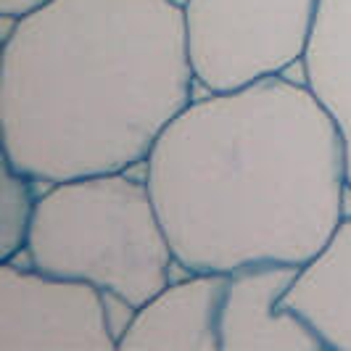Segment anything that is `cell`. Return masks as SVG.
I'll return each instance as SVG.
<instances>
[{
	"label": "cell",
	"mask_w": 351,
	"mask_h": 351,
	"mask_svg": "<svg viewBox=\"0 0 351 351\" xmlns=\"http://www.w3.org/2000/svg\"><path fill=\"white\" fill-rule=\"evenodd\" d=\"M296 264H254L228 272L222 301V351H322L312 325L285 306Z\"/></svg>",
	"instance_id": "6"
},
{
	"label": "cell",
	"mask_w": 351,
	"mask_h": 351,
	"mask_svg": "<svg viewBox=\"0 0 351 351\" xmlns=\"http://www.w3.org/2000/svg\"><path fill=\"white\" fill-rule=\"evenodd\" d=\"M282 301L312 325L325 349L351 351V214L322 251L301 264Z\"/></svg>",
	"instance_id": "8"
},
{
	"label": "cell",
	"mask_w": 351,
	"mask_h": 351,
	"mask_svg": "<svg viewBox=\"0 0 351 351\" xmlns=\"http://www.w3.org/2000/svg\"><path fill=\"white\" fill-rule=\"evenodd\" d=\"M3 19V158L51 185L143 167L193 101L180 0H48Z\"/></svg>",
	"instance_id": "2"
},
{
	"label": "cell",
	"mask_w": 351,
	"mask_h": 351,
	"mask_svg": "<svg viewBox=\"0 0 351 351\" xmlns=\"http://www.w3.org/2000/svg\"><path fill=\"white\" fill-rule=\"evenodd\" d=\"M185 272L306 264L346 217V148L330 111L285 74L191 101L143 164Z\"/></svg>",
	"instance_id": "1"
},
{
	"label": "cell",
	"mask_w": 351,
	"mask_h": 351,
	"mask_svg": "<svg viewBox=\"0 0 351 351\" xmlns=\"http://www.w3.org/2000/svg\"><path fill=\"white\" fill-rule=\"evenodd\" d=\"M135 169L45 185L21 259L90 282L130 309L154 299L175 280L180 264L145 172Z\"/></svg>",
	"instance_id": "3"
},
{
	"label": "cell",
	"mask_w": 351,
	"mask_h": 351,
	"mask_svg": "<svg viewBox=\"0 0 351 351\" xmlns=\"http://www.w3.org/2000/svg\"><path fill=\"white\" fill-rule=\"evenodd\" d=\"M301 66L304 82L341 130L351 188V0H319L315 32Z\"/></svg>",
	"instance_id": "9"
},
{
	"label": "cell",
	"mask_w": 351,
	"mask_h": 351,
	"mask_svg": "<svg viewBox=\"0 0 351 351\" xmlns=\"http://www.w3.org/2000/svg\"><path fill=\"white\" fill-rule=\"evenodd\" d=\"M225 272H188L138 306L119 335V351H222Z\"/></svg>",
	"instance_id": "7"
},
{
	"label": "cell",
	"mask_w": 351,
	"mask_h": 351,
	"mask_svg": "<svg viewBox=\"0 0 351 351\" xmlns=\"http://www.w3.org/2000/svg\"><path fill=\"white\" fill-rule=\"evenodd\" d=\"M43 3H48V0H0V16L21 19L32 14L35 8H40Z\"/></svg>",
	"instance_id": "11"
},
{
	"label": "cell",
	"mask_w": 351,
	"mask_h": 351,
	"mask_svg": "<svg viewBox=\"0 0 351 351\" xmlns=\"http://www.w3.org/2000/svg\"><path fill=\"white\" fill-rule=\"evenodd\" d=\"M319 0H182L195 85L225 93L304 61Z\"/></svg>",
	"instance_id": "4"
},
{
	"label": "cell",
	"mask_w": 351,
	"mask_h": 351,
	"mask_svg": "<svg viewBox=\"0 0 351 351\" xmlns=\"http://www.w3.org/2000/svg\"><path fill=\"white\" fill-rule=\"evenodd\" d=\"M35 177L16 169L3 158V180H0V262L19 259L27 248L32 217H35L37 195Z\"/></svg>",
	"instance_id": "10"
},
{
	"label": "cell",
	"mask_w": 351,
	"mask_h": 351,
	"mask_svg": "<svg viewBox=\"0 0 351 351\" xmlns=\"http://www.w3.org/2000/svg\"><path fill=\"white\" fill-rule=\"evenodd\" d=\"M132 312L85 280L0 262V351L119 349Z\"/></svg>",
	"instance_id": "5"
}]
</instances>
